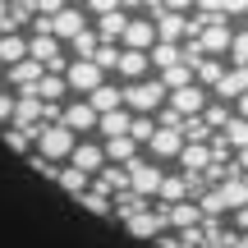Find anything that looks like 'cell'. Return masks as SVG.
<instances>
[{"label":"cell","instance_id":"cell-1","mask_svg":"<svg viewBox=\"0 0 248 248\" xmlns=\"http://www.w3.org/2000/svg\"><path fill=\"white\" fill-rule=\"evenodd\" d=\"M74 138H78V133L64 129L60 120H46V124H37V129H32V152H42L46 161H55V166H60V161H69Z\"/></svg>","mask_w":248,"mask_h":248},{"label":"cell","instance_id":"cell-2","mask_svg":"<svg viewBox=\"0 0 248 248\" xmlns=\"http://www.w3.org/2000/svg\"><path fill=\"white\" fill-rule=\"evenodd\" d=\"M166 101V88H161V78H129L124 83V106L133 110V115H152V110Z\"/></svg>","mask_w":248,"mask_h":248},{"label":"cell","instance_id":"cell-3","mask_svg":"<svg viewBox=\"0 0 248 248\" xmlns=\"http://www.w3.org/2000/svg\"><path fill=\"white\" fill-rule=\"evenodd\" d=\"M124 175H129V193H138V198H156V184H161V175L166 170L156 166L152 156H133V161H124Z\"/></svg>","mask_w":248,"mask_h":248},{"label":"cell","instance_id":"cell-4","mask_svg":"<svg viewBox=\"0 0 248 248\" xmlns=\"http://www.w3.org/2000/svg\"><path fill=\"white\" fill-rule=\"evenodd\" d=\"M124 230H129L133 239H147V244H152L161 230H166V212H161V202H156V207L142 202L138 212H129V216H124Z\"/></svg>","mask_w":248,"mask_h":248},{"label":"cell","instance_id":"cell-5","mask_svg":"<svg viewBox=\"0 0 248 248\" xmlns=\"http://www.w3.org/2000/svg\"><path fill=\"white\" fill-rule=\"evenodd\" d=\"M106 78V69H97V60H64V83H69V92L74 97H83V92H92L97 83Z\"/></svg>","mask_w":248,"mask_h":248},{"label":"cell","instance_id":"cell-6","mask_svg":"<svg viewBox=\"0 0 248 248\" xmlns=\"http://www.w3.org/2000/svg\"><path fill=\"white\" fill-rule=\"evenodd\" d=\"M9 124H18V129L32 133L37 124H46V101L37 97L32 88H28V92H14V115H9Z\"/></svg>","mask_w":248,"mask_h":248},{"label":"cell","instance_id":"cell-7","mask_svg":"<svg viewBox=\"0 0 248 248\" xmlns=\"http://www.w3.org/2000/svg\"><path fill=\"white\" fill-rule=\"evenodd\" d=\"M207 97H212V92H207L202 83H184V88H170L166 92V106L179 110V115H198V110L207 106Z\"/></svg>","mask_w":248,"mask_h":248},{"label":"cell","instance_id":"cell-8","mask_svg":"<svg viewBox=\"0 0 248 248\" xmlns=\"http://www.w3.org/2000/svg\"><path fill=\"white\" fill-rule=\"evenodd\" d=\"M37 78H42V60H32V55H23V60L5 64V88H14V92L37 88Z\"/></svg>","mask_w":248,"mask_h":248},{"label":"cell","instance_id":"cell-9","mask_svg":"<svg viewBox=\"0 0 248 248\" xmlns=\"http://www.w3.org/2000/svg\"><path fill=\"white\" fill-rule=\"evenodd\" d=\"M152 42H156V28H152V18H147V14H129V23H124V32H120V46L147 51Z\"/></svg>","mask_w":248,"mask_h":248},{"label":"cell","instance_id":"cell-10","mask_svg":"<svg viewBox=\"0 0 248 248\" xmlns=\"http://www.w3.org/2000/svg\"><path fill=\"white\" fill-rule=\"evenodd\" d=\"M212 97H221V101H234L239 92H248V64H234V69H221V78L212 83Z\"/></svg>","mask_w":248,"mask_h":248},{"label":"cell","instance_id":"cell-11","mask_svg":"<svg viewBox=\"0 0 248 248\" xmlns=\"http://www.w3.org/2000/svg\"><path fill=\"white\" fill-rule=\"evenodd\" d=\"M152 28H156V42H184V37H188V14L161 9V14L152 18Z\"/></svg>","mask_w":248,"mask_h":248},{"label":"cell","instance_id":"cell-12","mask_svg":"<svg viewBox=\"0 0 248 248\" xmlns=\"http://www.w3.org/2000/svg\"><path fill=\"white\" fill-rule=\"evenodd\" d=\"M161 212H166V230H188V225H198V221H202V212H198V202H193V198L166 202Z\"/></svg>","mask_w":248,"mask_h":248},{"label":"cell","instance_id":"cell-13","mask_svg":"<svg viewBox=\"0 0 248 248\" xmlns=\"http://www.w3.org/2000/svg\"><path fill=\"white\" fill-rule=\"evenodd\" d=\"M60 124L74 129V133H88V129H97V110H92L88 101H64L60 106Z\"/></svg>","mask_w":248,"mask_h":248},{"label":"cell","instance_id":"cell-14","mask_svg":"<svg viewBox=\"0 0 248 248\" xmlns=\"http://www.w3.org/2000/svg\"><path fill=\"white\" fill-rule=\"evenodd\" d=\"M83 28H88V14L74 9V5H64V9H55V14H51V32L60 37V42H69V37L83 32Z\"/></svg>","mask_w":248,"mask_h":248},{"label":"cell","instance_id":"cell-15","mask_svg":"<svg viewBox=\"0 0 248 248\" xmlns=\"http://www.w3.org/2000/svg\"><path fill=\"white\" fill-rule=\"evenodd\" d=\"M28 55L42 60V69H46L51 60H60V55H64V42L55 32H32V37H28Z\"/></svg>","mask_w":248,"mask_h":248},{"label":"cell","instance_id":"cell-16","mask_svg":"<svg viewBox=\"0 0 248 248\" xmlns=\"http://www.w3.org/2000/svg\"><path fill=\"white\" fill-rule=\"evenodd\" d=\"M179 142H184V138H179V129H166V124H156V129H152V138L142 142V147H147V156H152V161H161V156H175Z\"/></svg>","mask_w":248,"mask_h":248},{"label":"cell","instance_id":"cell-17","mask_svg":"<svg viewBox=\"0 0 248 248\" xmlns=\"http://www.w3.org/2000/svg\"><path fill=\"white\" fill-rule=\"evenodd\" d=\"M101 161H106V152H101V142H88V138H74V147H69V166H78V170H97Z\"/></svg>","mask_w":248,"mask_h":248},{"label":"cell","instance_id":"cell-18","mask_svg":"<svg viewBox=\"0 0 248 248\" xmlns=\"http://www.w3.org/2000/svg\"><path fill=\"white\" fill-rule=\"evenodd\" d=\"M152 64H147V51H133V46H120V55H115V74L124 83L129 78H142V74H147Z\"/></svg>","mask_w":248,"mask_h":248},{"label":"cell","instance_id":"cell-19","mask_svg":"<svg viewBox=\"0 0 248 248\" xmlns=\"http://www.w3.org/2000/svg\"><path fill=\"white\" fill-rule=\"evenodd\" d=\"M83 97H88V106L97 110V115H101V110H115V106H124V88H120V83H106V78H101L92 92H83Z\"/></svg>","mask_w":248,"mask_h":248},{"label":"cell","instance_id":"cell-20","mask_svg":"<svg viewBox=\"0 0 248 248\" xmlns=\"http://www.w3.org/2000/svg\"><path fill=\"white\" fill-rule=\"evenodd\" d=\"M175 161L184 166V175H202V170H207V161H212V152H207V142H179Z\"/></svg>","mask_w":248,"mask_h":248},{"label":"cell","instance_id":"cell-21","mask_svg":"<svg viewBox=\"0 0 248 248\" xmlns=\"http://www.w3.org/2000/svg\"><path fill=\"white\" fill-rule=\"evenodd\" d=\"M129 120H133V110H129V106L101 110V115H97V133H101V138H120V133H129Z\"/></svg>","mask_w":248,"mask_h":248},{"label":"cell","instance_id":"cell-22","mask_svg":"<svg viewBox=\"0 0 248 248\" xmlns=\"http://www.w3.org/2000/svg\"><path fill=\"white\" fill-rule=\"evenodd\" d=\"M124 23H129V14H124V9H106V14H97L92 32H97V42H120Z\"/></svg>","mask_w":248,"mask_h":248},{"label":"cell","instance_id":"cell-23","mask_svg":"<svg viewBox=\"0 0 248 248\" xmlns=\"http://www.w3.org/2000/svg\"><path fill=\"white\" fill-rule=\"evenodd\" d=\"M88 170H78V166H69V161H64V166H55V184H60L64 188V193H69V198H78L83 193V188H88Z\"/></svg>","mask_w":248,"mask_h":248},{"label":"cell","instance_id":"cell-24","mask_svg":"<svg viewBox=\"0 0 248 248\" xmlns=\"http://www.w3.org/2000/svg\"><path fill=\"white\" fill-rule=\"evenodd\" d=\"M28 55V37L18 32V28H5L0 32V64H14V60H23Z\"/></svg>","mask_w":248,"mask_h":248},{"label":"cell","instance_id":"cell-25","mask_svg":"<svg viewBox=\"0 0 248 248\" xmlns=\"http://www.w3.org/2000/svg\"><path fill=\"white\" fill-rule=\"evenodd\" d=\"M37 97L42 101H64L69 97V83H64V74H51V69H42V78H37Z\"/></svg>","mask_w":248,"mask_h":248},{"label":"cell","instance_id":"cell-26","mask_svg":"<svg viewBox=\"0 0 248 248\" xmlns=\"http://www.w3.org/2000/svg\"><path fill=\"white\" fill-rule=\"evenodd\" d=\"M101 152H106V161H120V166H124V161H133L142 147L129 138V133H120V138H101Z\"/></svg>","mask_w":248,"mask_h":248},{"label":"cell","instance_id":"cell-27","mask_svg":"<svg viewBox=\"0 0 248 248\" xmlns=\"http://www.w3.org/2000/svg\"><path fill=\"white\" fill-rule=\"evenodd\" d=\"M156 78H161V88H184V83H193V60H175V64H166V69H156Z\"/></svg>","mask_w":248,"mask_h":248},{"label":"cell","instance_id":"cell-28","mask_svg":"<svg viewBox=\"0 0 248 248\" xmlns=\"http://www.w3.org/2000/svg\"><path fill=\"white\" fill-rule=\"evenodd\" d=\"M179 198H188V175H161L156 184V202H179Z\"/></svg>","mask_w":248,"mask_h":248},{"label":"cell","instance_id":"cell-29","mask_svg":"<svg viewBox=\"0 0 248 248\" xmlns=\"http://www.w3.org/2000/svg\"><path fill=\"white\" fill-rule=\"evenodd\" d=\"M221 69H225V64H221V55H198V60H193V83L212 88V83L221 78Z\"/></svg>","mask_w":248,"mask_h":248},{"label":"cell","instance_id":"cell-30","mask_svg":"<svg viewBox=\"0 0 248 248\" xmlns=\"http://www.w3.org/2000/svg\"><path fill=\"white\" fill-rule=\"evenodd\" d=\"M0 138H5V147L18 152V156H28V152H32V133L18 129V124H0Z\"/></svg>","mask_w":248,"mask_h":248},{"label":"cell","instance_id":"cell-31","mask_svg":"<svg viewBox=\"0 0 248 248\" xmlns=\"http://www.w3.org/2000/svg\"><path fill=\"white\" fill-rule=\"evenodd\" d=\"M221 138L230 142V152H239V147H248V120L244 115H230L221 124Z\"/></svg>","mask_w":248,"mask_h":248},{"label":"cell","instance_id":"cell-32","mask_svg":"<svg viewBox=\"0 0 248 248\" xmlns=\"http://www.w3.org/2000/svg\"><path fill=\"white\" fill-rule=\"evenodd\" d=\"M74 202H83L92 216H110V198H106V193H97V188H83V193L74 198Z\"/></svg>","mask_w":248,"mask_h":248},{"label":"cell","instance_id":"cell-33","mask_svg":"<svg viewBox=\"0 0 248 248\" xmlns=\"http://www.w3.org/2000/svg\"><path fill=\"white\" fill-rule=\"evenodd\" d=\"M152 129H156V120H152V115H133V120H129V138L138 142V147L152 138Z\"/></svg>","mask_w":248,"mask_h":248},{"label":"cell","instance_id":"cell-34","mask_svg":"<svg viewBox=\"0 0 248 248\" xmlns=\"http://www.w3.org/2000/svg\"><path fill=\"white\" fill-rule=\"evenodd\" d=\"M225 51H230L234 64H248V32H230V46Z\"/></svg>","mask_w":248,"mask_h":248},{"label":"cell","instance_id":"cell-35","mask_svg":"<svg viewBox=\"0 0 248 248\" xmlns=\"http://www.w3.org/2000/svg\"><path fill=\"white\" fill-rule=\"evenodd\" d=\"M14 115V88H0V124H9Z\"/></svg>","mask_w":248,"mask_h":248},{"label":"cell","instance_id":"cell-36","mask_svg":"<svg viewBox=\"0 0 248 248\" xmlns=\"http://www.w3.org/2000/svg\"><path fill=\"white\" fill-rule=\"evenodd\" d=\"M64 5H69V0H32V9H37V14H46V18H51L55 9H64Z\"/></svg>","mask_w":248,"mask_h":248},{"label":"cell","instance_id":"cell-37","mask_svg":"<svg viewBox=\"0 0 248 248\" xmlns=\"http://www.w3.org/2000/svg\"><path fill=\"white\" fill-rule=\"evenodd\" d=\"M92 14H106V9H120V0H83Z\"/></svg>","mask_w":248,"mask_h":248},{"label":"cell","instance_id":"cell-38","mask_svg":"<svg viewBox=\"0 0 248 248\" xmlns=\"http://www.w3.org/2000/svg\"><path fill=\"white\" fill-rule=\"evenodd\" d=\"M161 9H179V14H188V9H193V0H161Z\"/></svg>","mask_w":248,"mask_h":248},{"label":"cell","instance_id":"cell-39","mask_svg":"<svg viewBox=\"0 0 248 248\" xmlns=\"http://www.w3.org/2000/svg\"><path fill=\"white\" fill-rule=\"evenodd\" d=\"M234 115L248 120V92H239V97H234Z\"/></svg>","mask_w":248,"mask_h":248},{"label":"cell","instance_id":"cell-40","mask_svg":"<svg viewBox=\"0 0 248 248\" xmlns=\"http://www.w3.org/2000/svg\"><path fill=\"white\" fill-rule=\"evenodd\" d=\"M248 9V0H225V14H244Z\"/></svg>","mask_w":248,"mask_h":248},{"label":"cell","instance_id":"cell-41","mask_svg":"<svg viewBox=\"0 0 248 248\" xmlns=\"http://www.w3.org/2000/svg\"><path fill=\"white\" fill-rule=\"evenodd\" d=\"M230 248H248V230H234V244Z\"/></svg>","mask_w":248,"mask_h":248},{"label":"cell","instance_id":"cell-42","mask_svg":"<svg viewBox=\"0 0 248 248\" xmlns=\"http://www.w3.org/2000/svg\"><path fill=\"white\" fill-rule=\"evenodd\" d=\"M120 9H124V14H133V9H142V0H120Z\"/></svg>","mask_w":248,"mask_h":248},{"label":"cell","instance_id":"cell-43","mask_svg":"<svg viewBox=\"0 0 248 248\" xmlns=\"http://www.w3.org/2000/svg\"><path fill=\"white\" fill-rule=\"evenodd\" d=\"M152 248H161V244H152Z\"/></svg>","mask_w":248,"mask_h":248}]
</instances>
